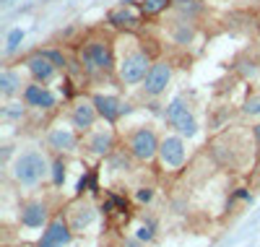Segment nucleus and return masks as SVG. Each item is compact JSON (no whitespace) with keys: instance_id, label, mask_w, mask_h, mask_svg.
I'll return each mask as SVG.
<instances>
[{"instance_id":"obj_18","label":"nucleus","mask_w":260,"mask_h":247,"mask_svg":"<svg viewBox=\"0 0 260 247\" xmlns=\"http://www.w3.org/2000/svg\"><path fill=\"white\" fill-rule=\"evenodd\" d=\"M24 88H26V83H24V78H21L18 71L3 68V73H0V94H3L6 102L13 99L16 94H24Z\"/></svg>"},{"instance_id":"obj_7","label":"nucleus","mask_w":260,"mask_h":247,"mask_svg":"<svg viewBox=\"0 0 260 247\" xmlns=\"http://www.w3.org/2000/svg\"><path fill=\"white\" fill-rule=\"evenodd\" d=\"M73 239V229L65 216H55L45 229H42V237H39V247H68Z\"/></svg>"},{"instance_id":"obj_26","label":"nucleus","mask_w":260,"mask_h":247,"mask_svg":"<svg viewBox=\"0 0 260 247\" xmlns=\"http://www.w3.org/2000/svg\"><path fill=\"white\" fill-rule=\"evenodd\" d=\"M91 179H94V172H83L81 179H78V185H76V195H83L86 190L91 188Z\"/></svg>"},{"instance_id":"obj_34","label":"nucleus","mask_w":260,"mask_h":247,"mask_svg":"<svg viewBox=\"0 0 260 247\" xmlns=\"http://www.w3.org/2000/svg\"><path fill=\"white\" fill-rule=\"evenodd\" d=\"M3 3H6V6H11V3H13V0H3Z\"/></svg>"},{"instance_id":"obj_11","label":"nucleus","mask_w":260,"mask_h":247,"mask_svg":"<svg viewBox=\"0 0 260 247\" xmlns=\"http://www.w3.org/2000/svg\"><path fill=\"white\" fill-rule=\"evenodd\" d=\"M96 117H99V112H96V104H94L91 97H78L73 102V107H71V122H73V128L78 133H89L94 128Z\"/></svg>"},{"instance_id":"obj_33","label":"nucleus","mask_w":260,"mask_h":247,"mask_svg":"<svg viewBox=\"0 0 260 247\" xmlns=\"http://www.w3.org/2000/svg\"><path fill=\"white\" fill-rule=\"evenodd\" d=\"M255 138H257V141H260V125H257V128H255Z\"/></svg>"},{"instance_id":"obj_6","label":"nucleus","mask_w":260,"mask_h":247,"mask_svg":"<svg viewBox=\"0 0 260 247\" xmlns=\"http://www.w3.org/2000/svg\"><path fill=\"white\" fill-rule=\"evenodd\" d=\"M65 219H68L73 234H83L91 224L99 219V208L94 206L91 198H83V195H76V200L65 208Z\"/></svg>"},{"instance_id":"obj_20","label":"nucleus","mask_w":260,"mask_h":247,"mask_svg":"<svg viewBox=\"0 0 260 247\" xmlns=\"http://www.w3.org/2000/svg\"><path fill=\"white\" fill-rule=\"evenodd\" d=\"M172 6H175V13L177 16H185V18H195L201 13V0H172Z\"/></svg>"},{"instance_id":"obj_31","label":"nucleus","mask_w":260,"mask_h":247,"mask_svg":"<svg viewBox=\"0 0 260 247\" xmlns=\"http://www.w3.org/2000/svg\"><path fill=\"white\" fill-rule=\"evenodd\" d=\"M237 198H242V200H250V193L242 188V190H237Z\"/></svg>"},{"instance_id":"obj_23","label":"nucleus","mask_w":260,"mask_h":247,"mask_svg":"<svg viewBox=\"0 0 260 247\" xmlns=\"http://www.w3.org/2000/svg\"><path fill=\"white\" fill-rule=\"evenodd\" d=\"M24 112H26V102L21 104V102H11L3 107V117L6 120H18V117H24Z\"/></svg>"},{"instance_id":"obj_19","label":"nucleus","mask_w":260,"mask_h":247,"mask_svg":"<svg viewBox=\"0 0 260 247\" xmlns=\"http://www.w3.org/2000/svg\"><path fill=\"white\" fill-rule=\"evenodd\" d=\"M169 37L175 44H190L195 37V26H192V18L185 16H175V21L169 24Z\"/></svg>"},{"instance_id":"obj_16","label":"nucleus","mask_w":260,"mask_h":247,"mask_svg":"<svg viewBox=\"0 0 260 247\" xmlns=\"http://www.w3.org/2000/svg\"><path fill=\"white\" fill-rule=\"evenodd\" d=\"M47 146L57 153H76L78 151V133L73 128H52L47 133Z\"/></svg>"},{"instance_id":"obj_13","label":"nucleus","mask_w":260,"mask_h":247,"mask_svg":"<svg viewBox=\"0 0 260 247\" xmlns=\"http://www.w3.org/2000/svg\"><path fill=\"white\" fill-rule=\"evenodd\" d=\"M91 99H94V104H96L99 117H102L107 125H115L122 115H127V112H130V104H125L122 99H117V97H112V94H94Z\"/></svg>"},{"instance_id":"obj_15","label":"nucleus","mask_w":260,"mask_h":247,"mask_svg":"<svg viewBox=\"0 0 260 247\" xmlns=\"http://www.w3.org/2000/svg\"><path fill=\"white\" fill-rule=\"evenodd\" d=\"M24 102H26V107H31V109H42V112H50V109H55V104H57V99H55V94L50 91V88L45 86V83H26V88H24Z\"/></svg>"},{"instance_id":"obj_1","label":"nucleus","mask_w":260,"mask_h":247,"mask_svg":"<svg viewBox=\"0 0 260 247\" xmlns=\"http://www.w3.org/2000/svg\"><path fill=\"white\" fill-rule=\"evenodd\" d=\"M78 60H81V68L86 76H91V78L110 76L112 71H117L115 42L110 37H89L81 44Z\"/></svg>"},{"instance_id":"obj_4","label":"nucleus","mask_w":260,"mask_h":247,"mask_svg":"<svg viewBox=\"0 0 260 247\" xmlns=\"http://www.w3.org/2000/svg\"><path fill=\"white\" fill-rule=\"evenodd\" d=\"M159 143H161V138H156L154 128H136L127 136V153L136 162L148 164V162L159 159Z\"/></svg>"},{"instance_id":"obj_10","label":"nucleus","mask_w":260,"mask_h":247,"mask_svg":"<svg viewBox=\"0 0 260 247\" xmlns=\"http://www.w3.org/2000/svg\"><path fill=\"white\" fill-rule=\"evenodd\" d=\"M115 130L112 128H91L89 133H83V146L94 156H110L115 151Z\"/></svg>"},{"instance_id":"obj_22","label":"nucleus","mask_w":260,"mask_h":247,"mask_svg":"<svg viewBox=\"0 0 260 247\" xmlns=\"http://www.w3.org/2000/svg\"><path fill=\"white\" fill-rule=\"evenodd\" d=\"M50 177H52V185H55V188H60V185L65 182V177H68V167H65L62 159H55V162H52V172H50Z\"/></svg>"},{"instance_id":"obj_25","label":"nucleus","mask_w":260,"mask_h":247,"mask_svg":"<svg viewBox=\"0 0 260 247\" xmlns=\"http://www.w3.org/2000/svg\"><path fill=\"white\" fill-rule=\"evenodd\" d=\"M245 115L247 117H260V94H250L247 99H245Z\"/></svg>"},{"instance_id":"obj_30","label":"nucleus","mask_w":260,"mask_h":247,"mask_svg":"<svg viewBox=\"0 0 260 247\" xmlns=\"http://www.w3.org/2000/svg\"><path fill=\"white\" fill-rule=\"evenodd\" d=\"M120 247H146V242L138 239V237H125V239L120 242Z\"/></svg>"},{"instance_id":"obj_29","label":"nucleus","mask_w":260,"mask_h":247,"mask_svg":"<svg viewBox=\"0 0 260 247\" xmlns=\"http://www.w3.org/2000/svg\"><path fill=\"white\" fill-rule=\"evenodd\" d=\"M136 237H138V239H143V242H151V239H154V227H141Z\"/></svg>"},{"instance_id":"obj_8","label":"nucleus","mask_w":260,"mask_h":247,"mask_svg":"<svg viewBox=\"0 0 260 247\" xmlns=\"http://www.w3.org/2000/svg\"><path fill=\"white\" fill-rule=\"evenodd\" d=\"M187 159V148L182 136H164L159 143V162L164 169H180Z\"/></svg>"},{"instance_id":"obj_21","label":"nucleus","mask_w":260,"mask_h":247,"mask_svg":"<svg viewBox=\"0 0 260 247\" xmlns=\"http://www.w3.org/2000/svg\"><path fill=\"white\" fill-rule=\"evenodd\" d=\"M172 6V0H143L141 3V13L143 16H159Z\"/></svg>"},{"instance_id":"obj_14","label":"nucleus","mask_w":260,"mask_h":247,"mask_svg":"<svg viewBox=\"0 0 260 247\" xmlns=\"http://www.w3.org/2000/svg\"><path fill=\"white\" fill-rule=\"evenodd\" d=\"M26 71L31 73V78H34L37 83H50V81L57 76L60 68L47 57L45 50H39V52H34V55L26 57Z\"/></svg>"},{"instance_id":"obj_32","label":"nucleus","mask_w":260,"mask_h":247,"mask_svg":"<svg viewBox=\"0 0 260 247\" xmlns=\"http://www.w3.org/2000/svg\"><path fill=\"white\" fill-rule=\"evenodd\" d=\"M8 247H39V244H29V242H24V244H21V242H18V244H8Z\"/></svg>"},{"instance_id":"obj_9","label":"nucleus","mask_w":260,"mask_h":247,"mask_svg":"<svg viewBox=\"0 0 260 247\" xmlns=\"http://www.w3.org/2000/svg\"><path fill=\"white\" fill-rule=\"evenodd\" d=\"M18 221H21V227H26V229H45L47 224L52 221L50 219V206L45 203V200H26L24 206H21L18 211Z\"/></svg>"},{"instance_id":"obj_12","label":"nucleus","mask_w":260,"mask_h":247,"mask_svg":"<svg viewBox=\"0 0 260 247\" xmlns=\"http://www.w3.org/2000/svg\"><path fill=\"white\" fill-rule=\"evenodd\" d=\"M169 81H172V65H169L167 60L154 63V65H151V71H148V76H146V81H143V94H146V97H159V94H164L167 86H169Z\"/></svg>"},{"instance_id":"obj_24","label":"nucleus","mask_w":260,"mask_h":247,"mask_svg":"<svg viewBox=\"0 0 260 247\" xmlns=\"http://www.w3.org/2000/svg\"><path fill=\"white\" fill-rule=\"evenodd\" d=\"M21 42H24V29H13L8 34V42H6V55H13L21 47Z\"/></svg>"},{"instance_id":"obj_27","label":"nucleus","mask_w":260,"mask_h":247,"mask_svg":"<svg viewBox=\"0 0 260 247\" xmlns=\"http://www.w3.org/2000/svg\"><path fill=\"white\" fill-rule=\"evenodd\" d=\"M136 200L138 203H151V200H154V188H138L136 190Z\"/></svg>"},{"instance_id":"obj_28","label":"nucleus","mask_w":260,"mask_h":247,"mask_svg":"<svg viewBox=\"0 0 260 247\" xmlns=\"http://www.w3.org/2000/svg\"><path fill=\"white\" fill-rule=\"evenodd\" d=\"M45 52H47V57H50V60H52V63L57 65L60 71H65V68H68V63H65L62 52H57V50H45Z\"/></svg>"},{"instance_id":"obj_5","label":"nucleus","mask_w":260,"mask_h":247,"mask_svg":"<svg viewBox=\"0 0 260 247\" xmlns=\"http://www.w3.org/2000/svg\"><path fill=\"white\" fill-rule=\"evenodd\" d=\"M164 120L175 128L182 138H195L198 136V122H195V115H192V109H190V104L185 102L182 94L169 102V107L164 112Z\"/></svg>"},{"instance_id":"obj_3","label":"nucleus","mask_w":260,"mask_h":247,"mask_svg":"<svg viewBox=\"0 0 260 247\" xmlns=\"http://www.w3.org/2000/svg\"><path fill=\"white\" fill-rule=\"evenodd\" d=\"M151 57L148 52L141 47V44L133 39V37H125L122 39V47L117 52V78L122 86H136V83H143L148 71H151Z\"/></svg>"},{"instance_id":"obj_2","label":"nucleus","mask_w":260,"mask_h":247,"mask_svg":"<svg viewBox=\"0 0 260 247\" xmlns=\"http://www.w3.org/2000/svg\"><path fill=\"white\" fill-rule=\"evenodd\" d=\"M8 172H11V179H13L18 188L34 190V188H39L50 177L52 164H50V159L42 151L26 148V151H21L16 159H13V164H11Z\"/></svg>"},{"instance_id":"obj_17","label":"nucleus","mask_w":260,"mask_h":247,"mask_svg":"<svg viewBox=\"0 0 260 247\" xmlns=\"http://www.w3.org/2000/svg\"><path fill=\"white\" fill-rule=\"evenodd\" d=\"M107 24L115 26V29H136L141 24V16L130 8V0H122V6L110 11V16H107Z\"/></svg>"}]
</instances>
